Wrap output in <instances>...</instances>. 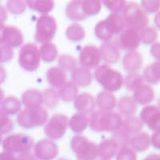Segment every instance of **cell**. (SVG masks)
Wrapping results in <instances>:
<instances>
[{
	"instance_id": "603a6c76",
	"label": "cell",
	"mask_w": 160,
	"mask_h": 160,
	"mask_svg": "<svg viewBox=\"0 0 160 160\" xmlns=\"http://www.w3.org/2000/svg\"><path fill=\"white\" fill-rule=\"evenodd\" d=\"M47 79L51 87L55 88H61L67 81L65 71L58 67H52L47 71Z\"/></svg>"
},
{
	"instance_id": "484cf974",
	"label": "cell",
	"mask_w": 160,
	"mask_h": 160,
	"mask_svg": "<svg viewBox=\"0 0 160 160\" xmlns=\"http://www.w3.org/2000/svg\"><path fill=\"white\" fill-rule=\"evenodd\" d=\"M138 107L137 103L133 98L129 95H125L119 98L118 102V110L121 115L126 117H131L135 115L137 111Z\"/></svg>"
},
{
	"instance_id": "7402d4cb",
	"label": "cell",
	"mask_w": 160,
	"mask_h": 160,
	"mask_svg": "<svg viewBox=\"0 0 160 160\" xmlns=\"http://www.w3.org/2000/svg\"><path fill=\"white\" fill-rule=\"evenodd\" d=\"M22 102L27 108H39L43 103L42 93L36 89H30L22 95Z\"/></svg>"
},
{
	"instance_id": "f907efd6",
	"label": "cell",
	"mask_w": 160,
	"mask_h": 160,
	"mask_svg": "<svg viewBox=\"0 0 160 160\" xmlns=\"http://www.w3.org/2000/svg\"><path fill=\"white\" fill-rule=\"evenodd\" d=\"M0 160H17V158L12 153L5 151L0 153Z\"/></svg>"
},
{
	"instance_id": "1f68e13d",
	"label": "cell",
	"mask_w": 160,
	"mask_h": 160,
	"mask_svg": "<svg viewBox=\"0 0 160 160\" xmlns=\"http://www.w3.org/2000/svg\"><path fill=\"white\" fill-rule=\"evenodd\" d=\"M27 5L33 11L47 15L55 8V2L52 0H28Z\"/></svg>"
},
{
	"instance_id": "91938a15",
	"label": "cell",
	"mask_w": 160,
	"mask_h": 160,
	"mask_svg": "<svg viewBox=\"0 0 160 160\" xmlns=\"http://www.w3.org/2000/svg\"><path fill=\"white\" fill-rule=\"evenodd\" d=\"M58 160H68V159H67V158H58Z\"/></svg>"
},
{
	"instance_id": "f5cc1de1",
	"label": "cell",
	"mask_w": 160,
	"mask_h": 160,
	"mask_svg": "<svg viewBox=\"0 0 160 160\" xmlns=\"http://www.w3.org/2000/svg\"><path fill=\"white\" fill-rule=\"evenodd\" d=\"M7 18H8V14L5 8L2 5H0V24H2V22H5Z\"/></svg>"
},
{
	"instance_id": "b9f144b4",
	"label": "cell",
	"mask_w": 160,
	"mask_h": 160,
	"mask_svg": "<svg viewBox=\"0 0 160 160\" xmlns=\"http://www.w3.org/2000/svg\"><path fill=\"white\" fill-rule=\"evenodd\" d=\"M112 138L116 141L117 143L119 146V148H124V147H129L130 143H131V136L123 130L119 128L118 131L114 132Z\"/></svg>"
},
{
	"instance_id": "94428289",
	"label": "cell",
	"mask_w": 160,
	"mask_h": 160,
	"mask_svg": "<svg viewBox=\"0 0 160 160\" xmlns=\"http://www.w3.org/2000/svg\"><path fill=\"white\" fill-rule=\"evenodd\" d=\"M1 142H2V135L0 134V143H1Z\"/></svg>"
},
{
	"instance_id": "9a60e30c",
	"label": "cell",
	"mask_w": 160,
	"mask_h": 160,
	"mask_svg": "<svg viewBox=\"0 0 160 160\" xmlns=\"http://www.w3.org/2000/svg\"><path fill=\"white\" fill-rule=\"evenodd\" d=\"M23 42L22 31L13 26H7L4 28L2 35V44L8 45L11 48H18Z\"/></svg>"
},
{
	"instance_id": "db71d44e",
	"label": "cell",
	"mask_w": 160,
	"mask_h": 160,
	"mask_svg": "<svg viewBox=\"0 0 160 160\" xmlns=\"http://www.w3.org/2000/svg\"><path fill=\"white\" fill-rule=\"evenodd\" d=\"M154 22L155 25L158 30H160V10L155 14V16L154 18Z\"/></svg>"
},
{
	"instance_id": "4316f807",
	"label": "cell",
	"mask_w": 160,
	"mask_h": 160,
	"mask_svg": "<svg viewBox=\"0 0 160 160\" xmlns=\"http://www.w3.org/2000/svg\"><path fill=\"white\" fill-rule=\"evenodd\" d=\"M89 125V118L82 113L78 112L72 115L69 120V127L75 133H82Z\"/></svg>"
},
{
	"instance_id": "f6af8a7d",
	"label": "cell",
	"mask_w": 160,
	"mask_h": 160,
	"mask_svg": "<svg viewBox=\"0 0 160 160\" xmlns=\"http://www.w3.org/2000/svg\"><path fill=\"white\" fill-rule=\"evenodd\" d=\"M141 6L146 13L158 12L160 9V0H143L141 2Z\"/></svg>"
},
{
	"instance_id": "5bb4252c",
	"label": "cell",
	"mask_w": 160,
	"mask_h": 160,
	"mask_svg": "<svg viewBox=\"0 0 160 160\" xmlns=\"http://www.w3.org/2000/svg\"><path fill=\"white\" fill-rule=\"evenodd\" d=\"M35 155L38 160H53L58 154V146L49 139H41L35 145Z\"/></svg>"
},
{
	"instance_id": "6f0895ef",
	"label": "cell",
	"mask_w": 160,
	"mask_h": 160,
	"mask_svg": "<svg viewBox=\"0 0 160 160\" xmlns=\"http://www.w3.org/2000/svg\"><path fill=\"white\" fill-rule=\"evenodd\" d=\"M5 26L3 24H0V44H2V35Z\"/></svg>"
},
{
	"instance_id": "4fadbf2b",
	"label": "cell",
	"mask_w": 160,
	"mask_h": 160,
	"mask_svg": "<svg viewBox=\"0 0 160 160\" xmlns=\"http://www.w3.org/2000/svg\"><path fill=\"white\" fill-rule=\"evenodd\" d=\"M140 120L151 131L160 132V109L155 105L145 106L140 112Z\"/></svg>"
},
{
	"instance_id": "7bdbcfd3",
	"label": "cell",
	"mask_w": 160,
	"mask_h": 160,
	"mask_svg": "<svg viewBox=\"0 0 160 160\" xmlns=\"http://www.w3.org/2000/svg\"><path fill=\"white\" fill-rule=\"evenodd\" d=\"M116 160H137L136 152L129 147L121 148L116 154Z\"/></svg>"
},
{
	"instance_id": "680465c9",
	"label": "cell",
	"mask_w": 160,
	"mask_h": 160,
	"mask_svg": "<svg viewBox=\"0 0 160 160\" xmlns=\"http://www.w3.org/2000/svg\"><path fill=\"white\" fill-rule=\"evenodd\" d=\"M4 98V93L2 91V90L0 88V103L2 102V100Z\"/></svg>"
},
{
	"instance_id": "d6986e66",
	"label": "cell",
	"mask_w": 160,
	"mask_h": 160,
	"mask_svg": "<svg viewBox=\"0 0 160 160\" xmlns=\"http://www.w3.org/2000/svg\"><path fill=\"white\" fill-rule=\"evenodd\" d=\"M119 146L114 138L102 140L98 147V155L103 160H110L117 154Z\"/></svg>"
},
{
	"instance_id": "8fae6325",
	"label": "cell",
	"mask_w": 160,
	"mask_h": 160,
	"mask_svg": "<svg viewBox=\"0 0 160 160\" xmlns=\"http://www.w3.org/2000/svg\"><path fill=\"white\" fill-rule=\"evenodd\" d=\"M102 57L99 49L94 45H86L79 53V62L82 68L93 69L98 68Z\"/></svg>"
},
{
	"instance_id": "d6a6232c",
	"label": "cell",
	"mask_w": 160,
	"mask_h": 160,
	"mask_svg": "<svg viewBox=\"0 0 160 160\" xmlns=\"http://www.w3.org/2000/svg\"><path fill=\"white\" fill-rule=\"evenodd\" d=\"M40 58L44 62H51L58 57L57 47L52 42L44 43L39 49Z\"/></svg>"
},
{
	"instance_id": "8d00e7d4",
	"label": "cell",
	"mask_w": 160,
	"mask_h": 160,
	"mask_svg": "<svg viewBox=\"0 0 160 160\" xmlns=\"http://www.w3.org/2000/svg\"><path fill=\"white\" fill-rule=\"evenodd\" d=\"M43 96V103L47 108L50 109L56 108L59 102V96L58 92L54 89H46L42 93Z\"/></svg>"
},
{
	"instance_id": "74e56055",
	"label": "cell",
	"mask_w": 160,
	"mask_h": 160,
	"mask_svg": "<svg viewBox=\"0 0 160 160\" xmlns=\"http://www.w3.org/2000/svg\"><path fill=\"white\" fill-rule=\"evenodd\" d=\"M82 8L86 16H93L101 11L102 2L98 0H82Z\"/></svg>"
},
{
	"instance_id": "60d3db41",
	"label": "cell",
	"mask_w": 160,
	"mask_h": 160,
	"mask_svg": "<svg viewBox=\"0 0 160 160\" xmlns=\"http://www.w3.org/2000/svg\"><path fill=\"white\" fill-rule=\"evenodd\" d=\"M58 64L60 66V68L63 71L72 72L76 68L77 61L71 55H62L58 58Z\"/></svg>"
},
{
	"instance_id": "7c38bea8",
	"label": "cell",
	"mask_w": 160,
	"mask_h": 160,
	"mask_svg": "<svg viewBox=\"0 0 160 160\" xmlns=\"http://www.w3.org/2000/svg\"><path fill=\"white\" fill-rule=\"evenodd\" d=\"M115 42L118 48L130 51H135L141 43L139 32L135 30L125 28L118 34Z\"/></svg>"
},
{
	"instance_id": "9c48e42d",
	"label": "cell",
	"mask_w": 160,
	"mask_h": 160,
	"mask_svg": "<svg viewBox=\"0 0 160 160\" xmlns=\"http://www.w3.org/2000/svg\"><path fill=\"white\" fill-rule=\"evenodd\" d=\"M34 145L32 137L25 134H15L8 136L2 142L4 151L10 153H28Z\"/></svg>"
},
{
	"instance_id": "6da1fadb",
	"label": "cell",
	"mask_w": 160,
	"mask_h": 160,
	"mask_svg": "<svg viewBox=\"0 0 160 160\" xmlns=\"http://www.w3.org/2000/svg\"><path fill=\"white\" fill-rule=\"evenodd\" d=\"M122 116L116 112H102L101 111H93L89 118V125L96 132L116 131L122 123Z\"/></svg>"
},
{
	"instance_id": "4dcf8cb0",
	"label": "cell",
	"mask_w": 160,
	"mask_h": 160,
	"mask_svg": "<svg viewBox=\"0 0 160 160\" xmlns=\"http://www.w3.org/2000/svg\"><path fill=\"white\" fill-rule=\"evenodd\" d=\"M144 81L151 84H157L160 82V60H157L148 65L143 70Z\"/></svg>"
},
{
	"instance_id": "f546056e",
	"label": "cell",
	"mask_w": 160,
	"mask_h": 160,
	"mask_svg": "<svg viewBox=\"0 0 160 160\" xmlns=\"http://www.w3.org/2000/svg\"><path fill=\"white\" fill-rule=\"evenodd\" d=\"M59 98L64 102H71L76 98L78 95V86L73 82H67L62 88H60L58 92Z\"/></svg>"
},
{
	"instance_id": "d4e9b609",
	"label": "cell",
	"mask_w": 160,
	"mask_h": 160,
	"mask_svg": "<svg viewBox=\"0 0 160 160\" xmlns=\"http://www.w3.org/2000/svg\"><path fill=\"white\" fill-rule=\"evenodd\" d=\"M66 14L70 19L75 22H79L85 19L87 16L84 14L82 0V1L76 0V1L70 2L66 8Z\"/></svg>"
},
{
	"instance_id": "11a10c76",
	"label": "cell",
	"mask_w": 160,
	"mask_h": 160,
	"mask_svg": "<svg viewBox=\"0 0 160 160\" xmlns=\"http://www.w3.org/2000/svg\"><path fill=\"white\" fill-rule=\"evenodd\" d=\"M5 78H6L5 69L2 68V66H0V84H2V82L5 81Z\"/></svg>"
},
{
	"instance_id": "6125c7cd",
	"label": "cell",
	"mask_w": 160,
	"mask_h": 160,
	"mask_svg": "<svg viewBox=\"0 0 160 160\" xmlns=\"http://www.w3.org/2000/svg\"><path fill=\"white\" fill-rule=\"evenodd\" d=\"M158 108L160 109V98H159V100H158Z\"/></svg>"
},
{
	"instance_id": "ba28073f",
	"label": "cell",
	"mask_w": 160,
	"mask_h": 160,
	"mask_svg": "<svg viewBox=\"0 0 160 160\" xmlns=\"http://www.w3.org/2000/svg\"><path fill=\"white\" fill-rule=\"evenodd\" d=\"M39 49L36 44L28 42L22 46L19 51L18 62L20 67L29 72L38 70L40 66Z\"/></svg>"
},
{
	"instance_id": "9f6ffc18",
	"label": "cell",
	"mask_w": 160,
	"mask_h": 160,
	"mask_svg": "<svg viewBox=\"0 0 160 160\" xmlns=\"http://www.w3.org/2000/svg\"><path fill=\"white\" fill-rule=\"evenodd\" d=\"M143 160H160V155L152 154V155H148V156L147 157V158H144Z\"/></svg>"
},
{
	"instance_id": "f1b7e54d",
	"label": "cell",
	"mask_w": 160,
	"mask_h": 160,
	"mask_svg": "<svg viewBox=\"0 0 160 160\" xmlns=\"http://www.w3.org/2000/svg\"><path fill=\"white\" fill-rule=\"evenodd\" d=\"M130 145L132 147L134 151L142 152L150 148L151 145V137L147 132L138 133L134 135L131 139Z\"/></svg>"
},
{
	"instance_id": "bcb514c9",
	"label": "cell",
	"mask_w": 160,
	"mask_h": 160,
	"mask_svg": "<svg viewBox=\"0 0 160 160\" xmlns=\"http://www.w3.org/2000/svg\"><path fill=\"white\" fill-rule=\"evenodd\" d=\"M105 7L113 13H118L122 11L128 2L124 0H117V1H103Z\"/></svg>"
},
{
	"instance_id": "ab89813d",
	"label": "cell",
	"mask_w": 160,
	"mask_h": 160,
	"mask_svg": "<svg viewBox=\"0 0 160 160\" xmlns=\"http://www.w3.org/2000/svg\"><path fill=\"white\" fill-rule=\"evenodd\" d=\"M14 128L13 121L8 116V114L0 107V134H8Z\"/></svg>"
},
{
	"instance_id": "277c9868",
	"label": "cell",
	"mask_w": 160,
	"mask_h": 160,
	"mask_svg": "<svg viewBox=\"0 0 160 160\" xmlns=\"http://www.w3.org/2000/svg\"><path fill=\"white\" fill-rule=\"evenodd\" d=\"M95 78L98 83L108 92L118 91L124 82L123 76L121 73L105 64L98 66L96 68Z\"/></svg>"
},
{
	"instance_id": "681fc988",
	"label": "cell",
	"mask_w": 160,
	"mask_h": 160,
	"mask_svg": "<svg viewBox=\"0 0 160 160\" xmlns=\"http://www.w3.org/2000/svg\"><path fill=\"white\" fill-rule=\"evenodd\" d=\"M151 144L155 148L160 150V132H155L151 135Z\"/></svg>"
},
{
	"instance_id": "d590c367",
	"label": "cell",
	"mask_w": 160,
	"mask_h": 160,
	"mask_svg": "<svg viewBox=\"0 0 160 160\" xmlns=\"http://www.w3.org/2000/svg\"><path fill=\"white\" fill-rule=\"evenodd\" d=\"M2 108L8 115H15L21 110V102L15 96H9L3 100Z\"/></svg>"
},
{
	"instance_id": "30bf717a",
	"label": "cell",
	"mask_w": 160,
	"mask_h": 160,
	"mask_svg": "<svg viewBox=\"0 0 160 160\" xmlns=\"http://www.w3.org/2000/svg\"><path fill=\"white\" fill-rule=\"evenodd\" d=\"M69 127L68 117L62 114L53 115L44 128L46 135L51 139H59L65 135Z\"/></svg>"
},
{
	"instance_id": "3957f363",
	"label": "cell",
	"mask_w": 160,
	"mask_h": 160,
	"mask_svg": "<svg viewBox=\"0 0 160 160\" xmlns=\"http://www.w3.org/2000/svg\"><path fill=\"white\" fill-rule=\"evenodd\" d=\"M125 28L132 29L139 32L148 27L149 17L148 14L136 2H128L122 14Z\"/></svg>"
},
{
	"instance_id": "e0dca14e",
	"label": "cell",
	"mask_w": 160,
	"mask_h": 160,
	"mask_svg": "<svg viewBox=\"0 0 160 160\" xmlns=\"http://www.w3.org/2000/svg\"><path fill=\"white\" fill-rule=\"evenodd\" d=\"M143 63V58L141 53L136 51H129L122 58V67L126 71L130 73L137 72L141 69Z\"/></svg>"
},
{
	"instance_id": "e575fe53",
	"label": "cell",
	"mask_w": 160,
	"mask_h": 160,
	"mask_svg": "<svg viewBox=\"0 0 160 160\" xmlns=\"http://www.w3.org/2000/svg\"><path fill=\"white\" fill-rule=\"evenodd\" d=\"M125 86L126 88L129 91H134L139 88L140 86L144 84V78L142 75L138 73H130L125 78Z\"/></svg>"
},
{
	"instance_id": "f35d334b",
	"label": "cell",
	"mask_w": 160,
	"mask_h": 160,
	"mask_svg": "<svg viewBox=\"0 0 160 160\" xmlns=\"http://www.w3.org/2000/svg\"><path fill=\"white\" fill-rule=\"evenodd\" d=\"M158 32L152 27H146L139 31V37L141 42L144 44L154 43L158 38Z\"/></svg>"
},
{
	"instance_id": "ee69618b",
	"label": "cell",
	"mask_w": 160,
	"mask_h": 160,
	"mask_svg": "<svg viewBox=\"0 0 160 160\" xmlns=\"http://www.w3.org/2000/svg\"><path fill=\"white\" fill-rule=\"evenodd\" d=\"M27 8V2L24 1H9L8 2V9L12 14L19 15L25 11Z\"/></svg>"
},
{
	"instance_id": "ac0fdd59",
	"label": "cell",
	"mask_w": 160,
	"mask_h": 160,
	"mask_svg": "<svg viewBox=\"0 0 160 160\" xmlns=\"http://www.w3.org/2000/svg\"><path fill=\"white\" fill-rule=\"evenodd\" d=\"M96 101L90 93L83 92L78 95L74 101V106L76 111L82 114H89L95 110Z\"/></svg>"
},
{
	"instance_id": "816d5d0a",
	"label": "cell",
	"mask_w": 160,
	"mask_h": 160,
	"mask_svg": "<svg viewBox=\"0 0 160 160\" xmlns=\"http://www.w3.org/2000/svg\"><path fill=\"white\" fill-rule=\"evenodd\" d=\"M17 160H38L35 155H33L31 153H24L20 154L17 158Z\"/></svg>"
},
{
	"instance_id": "7a4b0ae2",
	"label": "cell",
	"mask_w": 160,
	"mask_h": 160,
	"mask_svg": "<svg viewBox=\"0 0 160 160\" xmlns=\"http://www.w3.org/2000/svg\"><path fill=\"white\" fill-rule=\"evenodd\" d=\"M125 29L123 19L119 13H112L95 25V35L99 40L107 42Z\"/></svg>"
},
{
	"instance_id": "7dc6e473",
	"label": "cell",
	"mask_w": 160,
	"mask_h": 160,
	"mask_svg": "<svg viewBox=\"0 0 160 160\" xmlns=\"http://www.w3.org/2000/svg\"><path fill=\"white\" fill-rule=\"evenodd\" d=\"M12 48L5 44H0V63L8 62L13 58Z\"/></svg>"
},
{
	"instance_id": "2e32d148",
	"label": "cell",
	"mask_w": 160,
	"mask_h": 160,
	"mask_svg": "<svg viewBox=\"0 0 160 160\" xmlns=\"http://www.w3.org/2000/svg\"><path fill=\"white\" fill-rule=\"evenodd\" d=\"M100 53L102 59L108 63H115L120 58V51L115 41L109 40L100 46Z\"/></svg>"
},
{
	"instance_id": "cb8c5ba5",
	"label": "cell",
	"mask_w": 160,
	"mask_h": 160,
	"mask_svg": "<svg viewBox=\"0 0 160 160\" xmlns=\"http://www.w3.org/2000/svg\"><path fill=\"white\" fill-rule=\"evenodd\" d=\"M73 82L81 88H86L91 85L93 80V75L90 70L84 68H76L71 72Z\"/></svg>"
},
{
	"instance_id": "5b68a950",
	"label": "cell",
	"mask_w": 160,
	"mask_h": 160,
	"mask_svg": "<svg viewBox=\"0 0 160 160\" xmlns=\"http://www.w3.org/2000/svg\"><path fill=\"white\" fill-rule=\"evenodd\" d=\"M48 118V113L43 108H26L17 117L18 125L25 129H31L43 125Z\"/></svg>"
},
{
	"instance_id": "83f0119b",
	"label": "cell",
	"mask_w": 160,
	"mask_h": 160,
	"mask_svg": "<svg viewBox=\"0 0 160 160\" xmlns=\"http://www.w3.org/2000/svg\"><path fill=\"white\" fill-rule=\"evenodd\" d=\"M120 128L131 136V135H135L140 133L143 128V123L139 118L133 115L131 117H127L125 119L122 120V126Z\"/></svg>"
},
{
	"instance_id": "52a82bcc",
	"label": "cell",
	"mask_w": 160,
	"mask_h": 160,
	"mask_svg": "<svg viewBox=\"0 0 160 160\" xmlns=\"http://www.w3.org/2000/svg\"><path fill=\"white\" fill-rule=\"evenodd\" d=\"M71 148L78 160H95L98 156V146L82 135L71 138Z\"/></svg>"
},
{
	"instance_id": "836d02e7",
	"label": "cell",
	"mask_w": 160,
	"mask_h": 160,
	"mask_svg": "<svg viewBox=\"0 0 160 160\" xmlns=\"http://www.w3.org/2000/svg\"><path fill=\"white\" fill-rule=\"evenodd\" d=\"M85 30L82 25L78 23H72L67 28L66 36L68 40L72 42H80L85 38Z\"/></svg>"
},
{
	"instance_id": "ffe728a7",
	"label": "cell",
	"mask_w": 160,
	"mask_h": 160,
	"mask_svg": "<svg viewBox=\"0 0 160 160\" xmlns=\"http://www.w3.org/2000/svg\"><path fill=\"white\" fill-rule=\"evenodd\" d=\"M95 101L99 111L102 112L113 111L117 104V100L115 95L108 91H101L98 93Z\"/></svg>"
},
{
	"instance_id": "8992f818",
	"label": "cell",
	"mask_w": 160,
	"mask_h": 160,
	"mask_svg": "<svg viewBox=\"0 0 160 160\" xmlns=\"http://www.w3.org/2000/svg\"><path fill=\"white\" fill-rule=\"evenodd\" d=\"M57 31L55 18L49 15H40L36 21L35 39L39 43H48L54 38Z\"/></svg>"
},
{
	"instance_id": "44dd1931",
	"label": "cell",
	"mask_w": 160,
	"mask_h": 160,
	"mask_svg": "<svg viewBox=\"0 0 160 160\" xmlns=\"http://www.w3.org/2000/svg\"><path fill=\"white\" fill-rule=\"evenodd\" d=\"M133 98L137 104L142 106L148 105L155 98V91L151 86L143 84L134 91Z\"/></svg>"
},
{
	"instance_id": "c3c4849f",
	"label": "cell",
	"mask_w": 160,
	"mask_h": 160,
	"mask_svg": "<svg viewBox=\"0 0 160 160\" xmlns=\"http://www.w3.org/2000/svg\"><path fill=\"white\" fill-rule=\"evenodd\" d=\"M150 53L153 58L157 60H160V42H154L151 45Z\"/></svg>"
}]
</instances>
